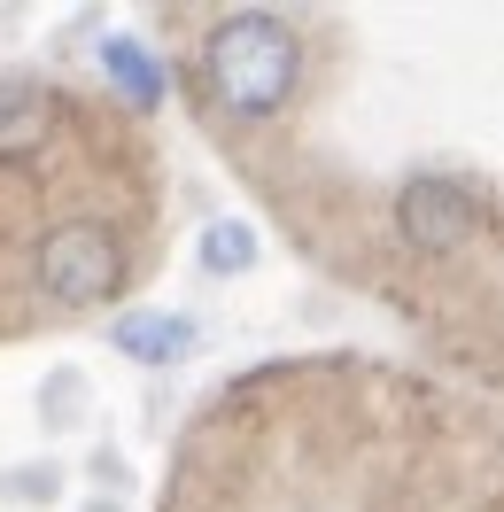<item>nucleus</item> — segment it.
Returning a JSON list of instances; mask_svg holds the SVG:
<instances>
[{"instance_id":"1","label":"nucleus","mask_w":504,"mask_h":512,"mask_svg":"<svg viewBox=\"0 0 504 512\" xmlns=\"http://www.w3.org/2000/svg\"><path fill=\"white\" fill-rule=\"evenodd\" d=\"M303 78V47L280 16H225L202 39V86L225 117H280Z\"/></svg>"},{"instance_id":"2","label":"nucleus","mask_w":504,"mask_h":512,"mask_svg":"<svg viewBox=\"0 0 504 512\" xmlns=\"http://www.w3.org/2000/svg\"><path fill=\"white\" fill-rule=\"evenodd\" d=\"M39 272V295L47 303H63V311H94L109 295L125 288V249H117V233L94 218H63L32 256Z\"/></svg>"},{"instance_id":"3","label":"nucleus","mask_w":504,"mask_h":512,"mask_svg":"<svg viewBox=\"0 0 504 512\" xmlns=\"http://www.w3.org/2000/svg\"><path fill=\"white\" fill-rule=\"evenodd\" d=\"M473 233V202L450 179H411L404 187V241L419 256H450Z\"/></svg>"},{"instance_id":"4","label":"nucleus","mask_w":504,"mask_h":512,"mask_svg":"<svg viewBox=\"0 0 504 512\" xmlns=\"http://www.w3.org/2000/svg\"><path fill=\"white\" fill-rule=\"evenodd\" d=\"M55 117H63V101L47 94V86H32V78H0V163L47 148Z\"/></svg>"},{"instance_id":"5","label":"nucleus","mask_w":504,"mask_h":512,"mask_svg":"<svg viewBox=\"0 0 504 512\" xmlns=\"http://www.w3.org/2000/svg\"><path fill=\"white\" fill-rule=\"evenodd\" d=\"M117 350L148 357V365H171V357L194 350V319H179V311H132V319H117Z\"/></svg>"},{"instance_id":"6","label":"nucleus","mask_w":504,"mask_h":512,"mask_svg":"<svg viewBox=\"0 0 504 512\" xmlns=\"http://www.w3.org/2000/svg\"><path fill=\"white\" fill-rule=\"evenodd\" d=\"M101 63H109V78L125 86V101H140V109H156V101H163V63L140 47V39H125V32L101 39Z\"/></svg>"},{"instance_id":"7","label":"nucleus","mask_w":504,"mask_h":512,"mask_svg":"<svg viewBox=\"0 0 504 512\" xmlns=\"http://www.w3.org/2000/svg\"><path fill=\"white\" fill-rule=\"evenodd\" d=\"M249 256H256L249 225H210V233H202V264H210V272H241Z\"/></svg>"}]
</instances>
